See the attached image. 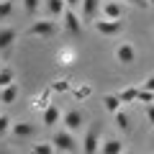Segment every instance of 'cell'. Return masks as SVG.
I'll return each instance as SVG.
<instances>
[{
  "instance_id": "603a6c76",
  "label": "cell",
  "mask_w": 154,
  "mask_h": 154,
  "mask_svg": "<svg viewBox=\"0 0 154 154\" xmlns=\"http://www.w3.org/2000/svg\"><path fill=\"white\" fill-rule=\"evenodd\" d=\"M38 8H41V0H23V11L26 13H38Z\"/></svg>"
},
{
  "instance_id": "ac0fdd59",
  "label": "cell",
  "mask_w": 154,
  "mask_h": 154,
  "mask_svg": "<svg viewBox=\"0 0 154 154\" xmlns=\"http://www.w3.org/2000/svg\"><path fill=\"white\" fill-rule=\"evenodd\" d=\"M13 82H16V69L8 67V64H3L0 67V90L8 88V85H13Z\"/></svg>"
},
{
  "instance_id": "d6986e66",
  "label": "cell",
  "mask_w": 154,
  "mask_h": 154,
  "mask_svg": "<svg viewBox=\"0 0 154 154\" xmlns=\"http://www.w3.org/2000/svg\"><path fill=\"white\" fill-rule=\"evenodd\" d=\"M31 154H57V146L51 141H38V144H33Z\"/></svg>"
},
{
  "instance_id": "6da1fadb",
  "label": "cell",
  "mask_w": 154,
  "mask_h": 154,
  "mask_svg": "<svg viewBox=\"0 0 154 154\" xmlns=\"http://www.w3.org/2000/svg\"><path fill=\"white\" fill-rule=\"evenodd\" d=\"M26 33L33 38H51L59 33V23H57V18H41V21L31 23Z\"/></svg>"
},
{
  "instance_id": "30bf717a",
  "label": "cell",
  "mask_w": 154,
  "mask_h": 154,
  "mask_svg": "<svg viewBox=\"0 0 154 154\" xmlns=\"http://www.w3.org/2000/svg\"><path fill=\"white\" fill-rule=\"evenodd\" d=\"M62 116H64V113H62V110L57 108L54 103H51V105H46L44 113H41V123L51 128V126H57V123H62Z\"/></svg>"
},
{
  "instance_id": "52a82bcc",
  "label": "cell",
  "mask_w": 154,
  "mask_h": 154,
  "mask_svg": "<svg viewBox=\"0 0 154 154\" xmlns=\"http://www.w3.org/2000/svg\"><path fill=\"white\" fill-rule=\"evenodd\" d=\"M16 38H18V33L13 26H0V54H8L13 49Z\"/></svg>"
},
{
  "instance_id": "44dd1931",
  "label": "cell",
  "mask_w": 154,
  "mask_h": 154,
  "mask_svg": "<svg viewBox=\"0 0 154 154\" xmlns=\"http://www.w3.org/2000/svg\"><path fill=\"white\" fill-rule=\"evenodd\" d=\"M113 118H116V126L121 128V131H128V128H131V121H128V116L123 113V110H118Z\"/></svg>"
},
{
  "instance_id": "83f0119b",
  "label": "cell",
  "mask_w": 154,
  "mask_h": 154,
  "mask_svg": "<svg viewBox=\"0 0 154 154\" xmlns=\"http://www.w3.org/2000/svg\"><path fill=\"white\" fill-rule=\"evenodd\" d=\"M64 3H67V8H75V11L82 5V0H64Z\"/></svg>"
},
{
  "instance_id": "9c48e42d",
  "label": "cell",
  "mask_w": 154,
  "mask_h": 154,
  "mask_svg": "<svg viewBox=\"0 0 154 154\" xmlns=\"http://www.w3.org/2000/svg\"><path fill=\"white\" fill-rule=\"evenodd\" d=\"M100 146H103V141H100L98 131H88L82 139V154H100Z\"/></svg>"
},
{
  "instance_id": "7c38bea8",
  "label": "cell",
  "mask_w": 154,
  "mask_h": 154,
  "mask_svg": "<svg viewBox=\"0 0 154 154\" xmlns=\"http://www.w3.org/2000/svg\"><path fill=\"white\" fill-rule=\"evenodd\" d=\"M44 11L49 18H62L67 11V3L64 0H44Z\"/></svg>"
},
{
  "instance_id": "5bb4252c",
  "label": "cell",
  "mask_w": 154,
  "mask_h": 154,
  "mask_svg": "<svg viewBox=\"0 0 154 154\" xmlns=\"http://www.w3.org/2000/svg\"><path fill=\"white\" fill-rule=\"evenodd\" d=\"M121 105H123V100L118 98V93H113V95H103V108H105V113H110V116H116L118 110H121Z\"/></svg>"
},
{
  "instance_id": "4316f807",
  "label": "cell",
  "mask_w": 154,
  "mask_h": 154,
  "mask_svg": "<svg viewBox=\"0 0 154 154\" xmlns=\"http://www.w3.org/2000/svg\"><path fill=\"white\" fill-rule=\"evenodd\" d=\"M144 113H146V121H149V123H154V103H149L146 108H144Z\"/></svg>"
},
{
  "instance_id": "836d02e7",
  "label": "cell",
  "mask_w": 154,
  "mask_h": 154,
  "mask_svg": "<svg viewBox=\"0 0 154 154\" xmlns=\"http://www.w3.org/2000/svg\"><path fill=\"white\" fill-rule=\"evenodd\" d=\"M0 67H3V64H0Z\"/></svg>"
},
{
  "instance_id": "277c9868",
  "label": "cell",
  "mask_w": 154,
  "mask_h": 154,
  "mask_svg": "<svg viewBox=\"0 0 154 154\" xmlns=\"http://www.w3.org/2000/svg\"><path fill=\"white\" fill-rule=\"evenodd\" d=\"M93 28L100 33V36H116L121 33V21H108V18H95L93 21Z\"/></svg>"
},
{
  "instance_id": "f1b7e54d",
  "label": "cell",
  "mask_w": 154,
  "mask_h": 154,
  "mask_svg": "<svg viewBox=\"0 0 154 154\" xmlns=\"http://www.w3.org/2000/svg\"><path fill=\"white\" fill-rule=\"evenodd\" d=\"M54 90H59V93H64V90H67V80H62V82H57V85H54Z\"/></svg>"
},
{
  "instance_id": "ffe728a7",
  "label": "cell",
  "mask_w": 154,
  "mask_h": 154,
  "mask_svg": "<svg viewBox=\"0 0 154 154\" xmlns=\"http://www.w3.org/2000/svg\"><path fill=\"white\" fill-rule=\"evenodd\" d=\"M11 128H13L11 116H8V113H0V139L5 136V134H11Z\"/></svg>"
},
{
  "instance_id": "2e32d148",
  "label": "cell",
  "mask_w": 154,
  "mask_h": 154,
  "mask_svg": "<svg viewBox=\"0 0 154 154\" xmlns=\"http://www.w3.org/2000/svg\"><path fill=\"white\" fill-rule=\"evenodd\" d=\"M139 93H141V85H128V88H123L121 93H118V98H121L123 103H136Z\"/></svg>"
},
{
  "instance_id": "d6a6232c",
  "label": "cell",
  "mask_w": 154,
  "mask_h": 154,
  "mask_svg": "<svg viewBox=\"0 0 154 154\" xmlns=\"http://www.w3.org/2000/svg\"><path fill=\"white\" fill-rule=\"evenodd\" d=\"M152 144H154V134H152Z\"/></svg>"
},
{
  "instance_id": "7a4b0ae2",
  "label": "cell",
  "mask_w": 154,
  "mask_h": 154,
  "mask_svg": "<svg viewBox=\"0 0 154 154\" xmlns=\"http://www.w3.org/2000/svg\"><path fill=\"white\" fill-rule=\"evenodd\" d=\"M51 144H54L59 152H77L80 149V141L75 139V134L67 131V128H62V131H57L54 136H51Z\"/></svg>"
},
{
  "instance_id": "3957f363",
  "label": "cell",
  "mask_w": 154,
  "mask_h": 154,
  "mask_svg": "<svg viewBox=\"0 0 154 154\" xmlns=\"http://www.w3.org/2000/svg\"><path fill=\"white\" fill-rule=\"evenodd\" d=\"M82 123H85V116H82V110H77V108L67 110V113L62 116V126H64L67 131H72V134L80 131V128H82Z\"/></svg>"
},
{
  "instance_id": "1f68e13d",
  "label": "cell",
  "mask_w": 154,
  "mask_h": 154,
  "mask_svg": "<svg viewBox=\"0 0 154 154\" xmlns=\"http://www.w3.org/2000/svg\"><path fill=\"white\" fill-rule=\"evenodd\" d=\"M0 154H11V152H5V149H3V152H0Z\"/></svg>"
},
{
  "instance_id": "484cf974",
  "label": "cell",
  "mask_w": 154,
  "mask_h": 154,
  "mask_svg": "<svg viewBox=\"0 0 154 154\" xmlns=\"http://www.w3.org/2000/svg\"><path fill=\"white\" fill-rule=\"evenodd\" d=\"M139 85H141L144 90H152V93H154V75H149V77H144V82H139Z\"/></svg>"
},
{
  "instance_id": "8fae6325",
  "label": "cell",
  "mask_w": 154,
  "mask_h": 154,
  "mask_svg": "<svg viewBox=\"0 0 154 154\" xmlns=\"http://www.w3.org/2000/svg\"><path fill=\"white\" fill-rule=\"evenodd\" d=\"M11 134L16 139H31L33 134H36V128H33V123H28V121H13Z\"/></svg>"
},
{
  "instance_id": "8992f818",
  "label": "cell",
  "mask_w": 154,
  "mask_h": 154,
  "mask_svg": "<svg viewBox=\"0 0 154 154\" xmlns=\"http://www.w3.org/2000/svg\"><path fill=\"white\" fill-rule=\"evenodd\" d=\"M62 26L69 33H80V28H82V16H80L75 8H67L64 16H62Z\"/></svg>"
},
{
  "instance_id": "f546056e",
  "label": "cell",
  "mask_w": 154,
  "mask_h": 154,
  "mask_svg": "<svg viewBox=\"0 0 154 154\" xmlns=\"http://www.w3.org/2000/svg\"><path fill=\"white\" fill-rule=\"evenodd\" d=\"M88 93H90V88H80V90H77V98H85Z\"/></svg>"
},
{
  "instance_id": "e0dca14e",
  "label": "cell",
  "mask_w": 154,
  "mask_h": 154,
  "mask_svg": "<svg viewBox=\"0 0 154 154\" xmlns=\"http://www.w3.org/2000/svg\"><path fill=\"white\" fill-rule=\"evenodd\" d=\"M18 100V85L13 82V85H8V88H3L0 90V103H5V105H11V103H16Z\"/></svg>"
},
{
  "instance_id": "ba28073f",
  "label": "cell",
  "mask_w": 154,
  "mask_h": 154,
  "mask_svg": "<svg viewBox=\"0 0 154 154\" xmlns=\"http://www.w3.org/2000/svg\"><path fill=\"white\" fill-rule=\"evenodd\" d=\"M103 18H108V21H121L123 18V5L121 0H108V3H103Z\"/></svg>"
},
{
  "instance_id": "5b68a950",
  "label": "cell",
  "mask_w": 154,
  "mask_h": 154,
  "mask_svg": "<svg viewBox=\"0 0 154 154\" xmlns=\"http://www.w3.org/2000/svg\"><path fill=\"white\" fill-rule=\"evenodd\" d=\"M103 11V5H100V0H82V5H80V16H82V23H90L93 26V21L98 18V13Z\"/></svg>"
},
{
  "instance_id": "d4e9b609",
  "label": "cell",
  "mask_w": 154,
  "mask_h": 154,
  "mask_svg": "<svg viewBox=\"0 0 154 154\" xmlns=\"http://www.w3.org/2000/svg\"><path fill=\"white\" fill-rule=\"evenodd\" d=\"M123 3H128V5H136V8H141V11L152 8V5H149V0H123Z\"/></svg>"
},
{
  "instance_id": "7402d4cb",
  "label": "cell",
  "mask_w": 154,
  "mask_h": 154,
  "mask_svg": "<svg viewBox=\"0 0 154 154\" xmlns=\"http://www.w3.org/2000/svg\"><path fill=\"white\" fill-rule=\"evenodd\" d=\"M13 16V0H0V21Z\"/></svg>"
},
{
  "instance_id": "9a60e30c",
  "label": "cell",
  "mask_w": 154,
  "mask_h": 154,
  "mask_svg": "<svg viewBox=\"0 0 154 154\" xmlns=\"http://www.w3.org/2000/svg\"><path fill=\"white\" fill-rule=\"evenodd\" d=\"M100 154H123V141L121 139H105L100 146Z\"/></svg>"
},
{
  "instance_id": "4fadbf2b",
  "label": "cell",
  "mask_w": 154,
  "mask_h": 154,
  "mask_svg": "<svg viewBox=\"0 0 154 154\" xmlns=\"http://www.w3.org/2000/svg\"><path fill=\"white\" fill-rule=\"evenodd\" d=\"M116 59L121 62V64H134V62H136V49H134L131 44H121L116 49Z\"/></svg>"
},
{
  "instance_id": "cb8c5ba5",
  "label": "cell",
  "mask_w": 154,
  "mask_h": 154,
  "mask_svg": "<svg viewBox=\"0 0 154 154\" xmlns=\"http://www.w3.org/2000/svg\"><path fill=\"white\" fill-rule=\"evenodd\" d=\"M136 103H144V105L154 103V93H152V90H144V88H141V93H139V100H136Z\"/></svg>"
},
{
  "instance_id": "4dcf8cb0",
  "label": "cell",
  "mask_w": 154,
  "mask_h": 154,
  "mask_svg": "<svg viewBox=\"0 0 154 154\" xmlns=\"http://www.w3.org/2000/svg\"><path fill=\"white\" fill-rule=\"evenodd\" d=\"M149 5H152V8H154V0H149Z\"/></svg>"
}]
</instances>
